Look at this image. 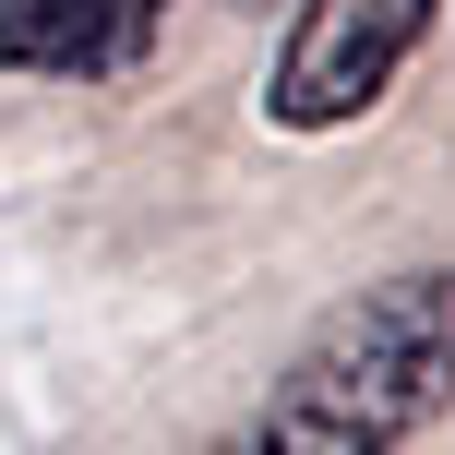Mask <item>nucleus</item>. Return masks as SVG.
<instances>
[{
	"label": "nucleus",
	"instance_id": "nucleus-1",
	"mask_svg": "<svg viewBox=\"0 0 455 455\" xmlns=\"http://www.w3.org/2000/svg\"><path fill=\"white\" fill-rule=\"evenodd\" d=\"M432 419H455V264H395L288 347L228 455H408Z\"/></svg>",
	"mask_w": 455,
	"mask_h": 455
},
{
	"label": "nucleus",
	"instance_id": "nucleus-2",
	"mask_svg": "<svg viewBox=\"0 0 455 455\" xmlns=\"http://www.w3.org/2000/svg\"><path fill=\"white\" fill-rule=\"evenodd\" d=\"M432 24H443V0H288V36H275L251 108L275 132H299V144L360 132L395 96V72L432 48Z\"/></svg>",
	"mask_w": 455,
	"mask_h": 455
},
{
	"label": "nucleus",
	"instance_id": "nucleus-3",
	"mask_svg": "<svg viewBox=\"0 0 455 455\" xmlns=\"http://www.w3.org/2000/svg\"><path fill=\"white\" fill-rule=\"evenodd\" d=\"M180 0H0V72H48V84H108L168 36Z\"/></svg>",
	"mask_w": 455,
	"mask_h": 455
}]
</instances>
